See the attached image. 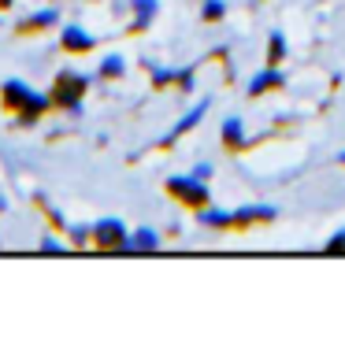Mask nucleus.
I'll return each mask as SVG.
<instances>
[{
  "mask_svg": "<svg viewBox=\"0 0 345 352\" xmlns=\"http://www.w3.org/2000/svg\"><path fill=\"white\" fill-rule=\"evenodd\" d=\"M90 85H93L90 74H82V71H60V74H56V82H52V93H49L52 108H63L67 116L79 119L82 116V100H85V93H90Z\"/></svg>",
  "mask_w": 345,
  "mask_h": 352,
  "instance_id": "f257e3e1",
  "label": "nucleus"
},
{
  "mask_svg": "<svg viewBox=\"0 0 345 352\" xmlns=\"http://www.w3.org/2000/svg\"><path fill=\"white\" fill-rule=\"evenodd\" d=\"M167 193L175 197L178 204H186L189 212L212 204V189H208V182H200V178H194V175H175V178H167Z\"/></svg>",
  "mask_w": 345,
  "mask_h": 352,
  "instance_id": "f03ea898",
  "label": "nucleus"
},
{
  "mask_svg": "<svg viewBox=\"0 0 345 352\" xmlns=\"http://www.w3.org/2000/svg\"><path fill=\"white\" fill-rule=\"evenodd\" d=\"M90 241L97 252H119L123 241H127V223L123 219H97V223L90 226Z\"/></svg>",
  "mask_w": 345,
  "mask_h": 352,
  "instance_id": "7ed1b4c3",
  "label": "nucleus"
},
{
  "mask_svg": "<svg viewBox=\"0 0 345 352\" xmlns=\"http://www.w3.org/2000/svg\"><path fill=\"white\" fill-rule=\"evenodd\" d=\"M208 111H212V100H200V104H197V108H189V111H186V116H182V119L175 122V126H171V130H167V134H164V138H160V141H156V148H171V145H175V141H178V138H186V134H189V130H194V126H197V122H200V119H205V116H208Z\"/></svg>",
  "mask_w": 345,
  "mask_h": 352,
  "instance_id": "20e7f679",
  "label": "nucleus"
},
{
  "mask_svg": "<svg viewBox=\"0 0 345 352\" xmlns=\"http://www.w3.org/2000/svg\"><path fill=\"white\" fill-rule=\"evenodd\" d=\"M45 111H52V100H49V93H34V89H30V97H26V104L15 111L12 126H15V130H26V126H34V122L41 119Z\"/></svg>",
  "mask_w": 345,
  "mask_h": 352,
  "instance_id": "39448f33",
  "label": "nucleus"
},
{
  "mask_svg": "<svg viewBox=\"0 0 345 352\" xmlns=\"http://www.w3.org/2000/svg\"><path fill=\"white\" fill-rule=\"evenodd\" d=\"M275 215H279V208H275V204H249V208H238V212H230V219H234V230H249V226L271 223Z\"/></svg>",
  "mask_w": 345,
  "mask_h": 352,
  "instance_id": "423d86ee",
  "label": "nucleus"
},
{
  "mask_svg": "<svg viewBox=\"0 0 345 352\" xmlns=\"http://www.w3.org/2000/svg\"><path fill=\"white\" fill-rule=\"evenodd\" d=\"M60 49L74 52V56L93 52V49H97V37H93L90 30H82L79 23H71V26H63V30H60Z\"/></svg>",
  "mask_w": 345,
  "mask_h": 352,
  "instance_id": "0eeeda50",
  "label": "nucleus"
},
{
  "mask_svg": "<svg viewBox=\"0 0 345 352\" xmlns=\"http://www.w3.org/2000/svg\"><path fill=\"white\" fill-rule=\"evenodd\" d=\"M56 23H60V8L49 4V8H41V12L19 19V23H15V34H41V30H52Z\"/></svg>",
  "mask_w": 345,
  "mask_h": 352,
  "instance_id": "6e6552de",
  "label": "nucleus"
},
{
  "mask_svg": "<svg viewBox=\"0 0 345 352\" xmlns=\"http://www.w3.org/2000/svg\"><path fill=\"white\" fill-rule=\"evenodd\" d=\"M282 85H286V74L279 71V67H271V63H267V67L264 71H256V78L253 82H249V97H264V93H271V89H282Z\"/></svg>",
  "mask_w": 345,
  "mask_h": 352,
  "instance_id": "1a4fd4ad",
  "label": "nucleus"
},
{
  "mask_svg": "<svg viewBox=\"0 0 345 352\" xmlns=\"http://www.w3.org/2000/svg\"><path fill=\"white\" fill-rule=\"evenodd\" d=\"M156 249H160V234L152 226H138V230L127 234L119 252H156Z\"/></svg>",
  "mask_w": 345,
  "mask_h": 352,
  "instance_id": "9d476101",
  "label": "nucleus"
},
{
  "mask_svg": "<svg viewBox=\"0 0 345 352\" xmlns=\"http://www.w3.org/2000/svg\"><path fill=\"white\" fill-rule=\"evenodd\" d=\"M134 8V23H130V34H145L152 23H156V12H160V0H130Z\"/></svg>",
  "mask_w": 345,
  "mask_h": 352,
  "instance_id": "9b49d317",
  "label": "nucleus"
},
{
  "mask_svg": "<svg viewBox=\"0 0 345 352\" xmlns=\"http://www.w3.org/2000/svg\"><path fill=\"white\" fill-rule=\"evenodd\" d=\"M26 97H30V85L19 82V78H8L4 85H0V104H4L8 111H19L26 104Z\"/></svg>",
  "mask_w": 345,
  "mask_h": 352,
  "instance_id": "f8f14e48",
  "label": "nucleus"
},
{
  "mask_svg": "<svg viewBox=\"0 0 345 352\" xmlns=\"http://www.w3.org/2000/svg\"><path fill=\"white\" fill-rule=\"evenodd\" d=\"M249 145V138H245V119L242 116H230L223 122V148L227 152H242Z\"/></svg>",
  "mask_w": 345,
  "mask_h": 352,
  "instance_id": "ddd939ff",
  "label": "nucleus"
},
{
  "mask_svg": "<svg viewBox=\"0 0 345 352\" xmlns=\"http://www.w3.org/2000/svg\"><path fill=\"white\" fill-rule=\"evenodd\" d=\"M101 78H123V71H127V60H123V56L119 52H112V56H104V60H101Z\"/></svg>",
  "mask_w": 345,
  "mask_h": 352,
  "instance_id": "4468645a",
  "label": "nucleus"
},
{
  "mask_svg": "<svg viewBox=\"0 0 345 352\" xmlns=\"http://www.w3.org/2000/svg\"><path fill=\"white\" fill-rule=\"evenodd\" d=\"M286 52H290V49H286V37L275 30L271 37H267V63H271V67H279V63L286 60Z\"/></svg>",
  "mask_w": 345,
  "mask_h": 352,
  "instance_id": "2eb2a0df",
  "label": "nucleus"
},
{
  "mask_svg": "<svg viewBox=\"0 0 345 352\" xmlns=\"http://www.w3.org/2000/svg\"><path fill=\"white\" fill-rule=\"evenodd\" d=\"M223 15H227L223 0H205V8H200V19H205V23H219Z\"/></svg>",
  "mask_w": 345,
  "mask_h": 352,
  "instance_id": "dca6fc26",
  "label": "nucleus"
},
{
  "mask_svg": "<svg viewBox=\"0 0 345 352\" xmlns=\"http://www.w3.org/2000/svg\"><path fill=\"white\" fill-rule=\"evenodd\" d=\"M41 252H45V256H60V252H67V245L60 241V237L45 234V237H41Z\"/></svg>",
  "mask_w": 345,
  "mask_h": 352,
  "instance_id": "f3484780",
  "label": "nucleus"
},
{
  "mask_svg": "<svg viewBox=\"0 0 345 352\" xmlns=\"http://www.w3.org/2000/svg\"><path fill=\"white\" fill-rule=\"evenodd\" d=\"M67 237H71L74 249H82V245L90 241V226H71V223H67Z\"/></svg>",
  "mask_w": 345,
  "mask_h": 352,
  "instance_id": "a211bd4d",
  "label": "nucleus"
},
{
  "mask_svg": "<svg viewBox=\"0 0 345 352\" xmlns=\"http://www.w3.org/2000/svg\"><path fill=\"white\" fill-rule=\"evenodd\" d=\"M323 252H331V256H345V230H338L331 237L327 245H323Z\"/></svg>",
  "mask_w": 345,
  "mask_h": 352,
  "instance_id": "6ab92c4d",
  "label": "nucleus"
},
{
  "mask_svg": "<svg viewBox=\"0 0 345 352\" xmlns=\"http://www.w3.org/2000/svg\"><path fill=\"white\" fill-rule=\"evenodd\" d=\"M194 178H200V182H212V175H216V167L212 164H197L194 170H189Z\"/></svg>",
  "mask_w": 345,
  "mask_h": 352,
  "instance_id": "aec40b11",
  "label": "nucleus"
},
{
  "mask_svg": "<svg viewBox=\"0 0 345 352\" xmlns=\"http://www.w3.org/2000/svg\"><path fill=\"white\" fill-rule=\"evenodd\" d=\"M15 4V0H0V12H8V8H12Z\"/></svg>",
  "mask_w": 345,
  "mask_h": 352,
  "instance_id": "412c9836",
  "label": "nucleus"
},
{
  "mask_svg": "<svg viewBox=\"0 0 345 352\" xmlns=\"http://www.w3.org/2000/svg\"><path fill=\"white\" fill-rule=\"evenodd\" d=\"M0 212H8V197L4 193H0Z\"/></svg>",
  "mask_w": 345,
  "mask_h": 352,
  "instance_id": "4be33fe9",
  "label": "nucleus"
},
{
  "mask_svg": "<svg viewBox=\"0 0 345 352\" xmlns=\"http://www.w3.org/2000/svg\"><path fill=\"white\" fill-rule=\"evenodd\" d=\"M338 164H342V167H345V148H342V152H338Z\"/></svg>",
  "mask_w": 345,
  "mask_h": 352,
  "instance_id": "5701e85b",
  "label": "nucleus"
}]
</instances>
